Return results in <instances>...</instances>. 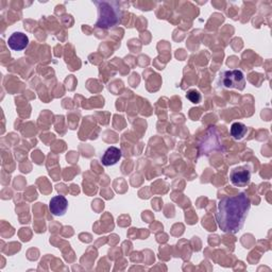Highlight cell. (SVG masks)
I'll return each instance as SVG.
<instances>
[{
    "label": "cell",
    "mask_w": 272,
    "mask_h": 272,
    "mask_svg": "<svg viewBox=\"0 0 272 272\" xmlns=\"http://www.w3.org/2000/svg\"><path fill=\"white\" fill-rule=\"evenodd\" d=\"M247 127L241 122H234L231 125V135L234 139L240 140L247 134Z\"/></svg>",
    "instance_id": "ba28073f"
},
{
    "label": "cell",
    "mask_w": 272,
    "mask_h": 272,
    "mask_svg": "<svg viewBox=\"0 0 272 272\" xmlns=\"http://www.w3.org/2000/svg\"><path fill=\"white\" fill-rule=\"evenodd\" d=\"M250 207L251 201L245 193L223 197L216 213V221L220 230L224 233H238L245 224Z\"/></svg>",
    "instance_id": "6da1fadb"
},
{
    "label": "cell",
    "mask_w": 272,
    "mask_h": 272,
    "mask_svg": "<svg viewBox=\"0 0 272 272\" xmlns=\"http://www.w3.org/2000/svg\"><path fill=\"white\" fill-rule=\"evenodd\" d=\"M122 156V152L117 147H110L106 150L101 157V162L104 166H113L117 164Z\"/></svg>",
    "instance_id": "52a82bcc"
},
{
    "label": "cell",
    "mask_w": 272,
    "mask_h": 272,
    "mask_svg": "<svg viewBox=\"0 0 272 272\" xmlns=\"http://www.w3.org/2000/svg\"><path fill=\"white\" fill-rule=\"evenodd\" d=\"M95 5L99 6L97 28H111L120 23L121 11L118 8V3H95Z\"/></svg>",
    "instance_id": "7a4b0ae2"
},
{
    "label": "cell",
    "mask_w": 272,
    "mask_h": 272,
    "mask_svg": "<svg viewBox=\"0 0 272 272\" xmlns=\"http://www.w3.org/2000/svg\"><path fill=\"white\" fill-rule=\"evenodd\" d=\"M186 98H187L192 103L197 104L201 101V94L196 90H191L187 92V94H186Z\"/></svg>",
    "instance_id": "9c48e42d"
},
{
    "label": "cell",
    "mask_w": 272,
    "mask_h": 272,
    "mask_svg": "<svg viewBox=\"0 0 272 272\" xmlns=\"http://www.w3.org/2000/svg\"><path fill=\"white\" fill-rule=\"evenodd\" d=\"M221 83L225 89H238L245 88V76L241 70H227L221 76Z\"/></svg>",
    "instance_id": "3957f363"
},
{
    "label": "cell",
    "mask_w": 272,
    "mask_h": 272,
    "mask_svg": "<svg viewBox=\"0 0 272 272\" xmlns=\"http://www.w3.org/2000/svg\"><path fill=\"white\" fill-rule=\"evenodd\" d=\"M230 179L233 185L237 186V187H245L251 180V173L243 167L235 168L231 171Z\"/></svg>",
    "instance_id": "277c9868"
},
{
    "label": "cell",
    "mask_w": 272,
    "mask_h": 272,
    "mask_svg": "<svg viewBox=\"0 0 272 272\" xmlns=\"http://www.w3.org/2000/svg\"><path fill=\"white\" fill-rule=\"evenodd\" d=\"M49 210L53 216H64L68 210V201L64 196H55L49 202Z\"/></svg>",
    "instance_id": "5b68a950"
},
{
    "label": "cell",
    "mask_w": 272,
    "mask_h": 272,
    "mask_svg": "<svg viewBox=\"0 0 272 272\" xmlns=\"http://www.w3.org/2000/svg\"><path fill=\"white\" fill-rule=\"evenodd\" d=\"M9 47L14 51H22L29 45V37L23 32H14L8 40Z\"/></svg>",
    "instance_id": "8992f818"
}]
</instances>
